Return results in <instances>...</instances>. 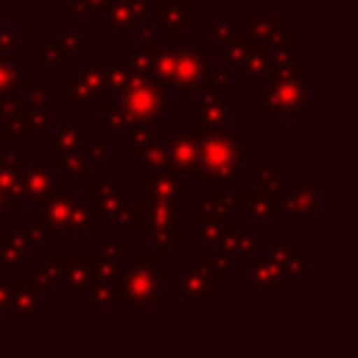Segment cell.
Listing matches in <instances>:
<instances>
[{
  "instance_id": "58",
  "label": "cell",
  "mask_w": 358,
  "mask_h": 358,
  "mask_svg": "<svg viewBox=\"0 0 358 358\" xmlns=\"http://www.w3.org/2000/svg\"><path fill=\"white\" fill-rule=\"evenodd\" d=\"M81 3H84L87 14H98V11H103V6H106L109 0H81Z\"/></svg>"
},
{
  "instance_id": "52",
  "label": "cell",
  "mask_w": 358,
  "mask_h": 358,
  "mask_svg": "<svg viewBox=\"0 0 358 358\" xmlns=\"http://www.w3.org/2000/svg\"><path fill=\"white\" fill-rule=\"evenodd\" d=\"M140 42H143V48H145V50H151V53H154L157 42H159V39H154V25H143V28H140Z\"/></svg>"
},
{
  "instance_id": "46",
  "label": "cell",
  "mask_w": 358,
  "mask_h": 358,
  "mask_svg": "<svg viewBox=\"0 0 358 358\" xmlns=\"http://www.w3.org/2000/svg\"><path fill=\"white\" fill-rule=\"evenodd\" d=\"M140 162L145 165V168H168L171 165V157H168V151L162 148V145H148L143 154H140Z\"/></svg>"
},
{
  "instance_id": "48",
  "label": "cell",
  "mask_w": 358,
  "mask_h": 358,
  "mask_svg": "<svg viewBox=\"0 0 358 358\" xmlns=\"http://www.w3.org/2000/svg\"><path fill=\"white\" fill-rule=\"evenodd\" d=\"M90 299H92L95 308H106V305H112V282H101V280H95V282L90 285Z\"/></svg>"
},
{
  "instance_id": "18",
  "label": "cell",
  "mask_w": 358,
  "mask_h": 358,
  "mask_svg": "<svg viewBox=\"0 0 358 358\" xmlns=\"http://www.w3.org/2000/svg\"><path fill=\"white\" fill-rule=\"evenodd\" d=\"M249 280H252L260 291H268V294H280V288H282L280 266H277L271 257H257V260H255V268L249 271Z\"/></svg>"
},
{
  "instance_id": "63",
  "label": "cell",
  "mask_w": 358,
  "mask_h": 358,
  "mask_svg": "<svg viewBox=\"0 0 358 358\" xmlns=\"http://www.w3.org/2000/svg\"><path fill=\"white\" fill-rule=\"evenodd\" d=\"M207 3H213V0H207Z\"/></svg>"
},
{
  "instance_id": "1",
  "label": "cell",
  "mask_w": 358,
  "mask_h": 358,
  "mask_svg": "<svg viewBox=\"0 0 358 358\" xmlns=\"http://www.w3.org/2000/svg\"><path fill=\"white\" fill-rule=\"evenodd\" d=\"M243 157V134L238 129H210L199 134L196 173L218 182L221 190H229L238 179Z\"/></svg>"
},
{
  "instance_id": "21",
  "label": "cell",
  "mask_w": 358,
  "mask_h": 358,
  "mask_svg": "<svg viewBox=\"0 0 358 358\" xmlns=\"http://www.w3.org/2000/svg\"><path fill=\"white\" fill-rule=\"evenodd\" d=\"M243 207L249 210V215H252V221H255V227H257L260 232H263V229H268V227H271V221L277 218L274 196H263V193H255V190H252Z\"/></svg>"
},
{
  "instance_id": "27",
  "label": "cell",
  "mask_w": 358,
  "mask_h": 358,
  "mask_svg": "<svg viewBox=\"0 0 358 358\" xmlns=\"http://www.w3.org/2000/svg\"><path fill=\"white\" fill-rule=\"evenodd\" d=\"M115 227H117L120 232L148 229V221H145L143 207H134V204H120V207L115 210Z\"/></svg>"
},
{
  "instance_id": "17",
  "label": "cell",
  "mask_w": 358,
  "mask_h": 358,
  "mask_svg": "<svg viewBox=\"0 0 358 358\" xmlns=\"http://www.w3.org/2000/svg\"><path fill=\"white\" fill-rule=\"evenodd\" d=\"M143 213H145L148 229H159V227L176 224V218H179V201H171V199H148V201H143Z\"/></svg>"
},
{
  "instance_id": "54",
  "label": "cell",
  "mask_w": 358,
  "mask_h": 358,
  "mask_svg": "<svg viewBox=\"0 0 358 358\" xmlns=\"http://www.w3.org/2000/svg\"><path fill=\"white\" fill-rule=\"evenodd\" d=\"M87 145H90V157H87V159H90V165H101V162H103V154H106V151H103V145H101V143H95V140H90Z\"/></svg>"
},
{
  "instance_id": "25",
  "label": "cell",
  "mask_w": 358,
  "mask_h": 358,
  "mask_svg": "<svg viewBox=\"0 0 358 358\" xmlns=\"http://www.w3.org/2000/svg\"><path fill=\"white\" fill-rule=\"evenodd\" d=\"M238 64H241V73H243L246 78H263V76H268V70H271L268 53H266L263 48L252 45V42H249V50L243 53V59H241Z\"/></svg>"
},
{
  "instance_id": "5",
  "label": "cell",
  "mask_w": 358,
  "mask_h": 358,
  "mask_svg": "<svg viewBox=\"0 0 358 358\" xmlns=\"http://www.w3.org/2000/svg\"><path fill=\"white\" fill-rule=\"evenodd\" d=\"M277 218H313L319 215V185L316 182H296L294 190H280L274 196Z\"/></svg>"
},
{
  "instance_id": "38",
  "label": "cell",
  "mask_w": 358,
  "mask_h": 358,
  "mask_svg": "<svg viewBox=\"0 0 358 358\" xmlns=\"http://www.w3.org/2000/svg\"><path fill=\"white\" fill-rule=\"evenodd\" d=\"M0 263H3L6 268H25V263H28V257H25V246L0 241Z\"/></svg>"
},
{
  "instance_id": "43",
  "label": "cell",
  "mask_w": 358,
  "mask_h": 358,
  "mask_svg": "<svg viewBox=\"0 0 358 358\" xmlns=\"http://www.w3.org/2000/svg\"><path fill=\"white\" fill-rule=\"evenodd\" d=\"M173 243H179V229H176V224H168V227L154 229V252H157L159 257L168 255V246H173Z\"/></svg>"
},
{
  "instance_id": "32",
  "label": "cell",
  "mask_w": 358,
  "mask_h": 358,
  "mask_svg": "<svg viewBox=\"0 0 358 358\" xmlns=\"http://www.w3.org/2000/svg\"><path fill=\"white\" fill-rule=\"evenodd\" d=\"M154 143H157V137H154L151 126H145V123H129V151L131 154H143Z\"/></svg>"
},
{
  "instance_id": "41",
  "label": "cell",
  "mask_w": 358,
  "mask_h": 358,
  "mask_svg": "<svg viewBox=\"0 0 358 358\" xmlns=\"http://www.w3.org/2000/svg\"><path fill=\"white\" fill-rule=\"evenodd\" d=\"M92 274H95V280H101V282H112V280H117V274H120L117 260H115V257H106V255L92 257Z\"/></svg>"
},
{
  "instance_id": "37",
  "label": "cell",
  "mask_w": 358,
  "mask_h": 358,
  "mask_svg": "<svg viewBox=\"0 0 358 358\" xmlns=\"http://www.w3.org/2000/svg\"><path fill=\"white\" fill-rule=\"evenodd\" d=\"M25 238H28V241H34V243L48 246V243L53 241V227H50V224H45L39 215H34V218H28V221H25Z\"/></svg>"
},
{
  "instance_id": "8",
  "label": "cell",
  "mask_w": 358,
  "mask_h": 358,
  "mask_svg": "<svg viewBox=\"0 0 358 358\" xmlns=\"http://www.w3.org/2000/svg\"><path fill=\"white\" fill-rule=\"evenodd\" d=\"M20 187H22V196L28 199V201H39V199H45V196H53V193H59L62 190V179H56L53 176V171L50 168H45V165H36V168H25V171H20Z\"/></svg>"
},
{
  "instance_id": "13",
  "label": "cell",
  "mask_w": 358,
  "mask_h": 358,
  "mask_svg": "<svg viewBox=\"0 0 358 358\" xmlns=\"http://www.w3.org/2000/svg\"><path fill=\"white\" fill-rule=\"evenodd\" d=\"M62 280L67 288L73 291H90V285L95 282L92 274V257H62Z\"/></svg>"
},
{
  "instance_id": "9",
  "label": "cell",
  "mask_w": 358,
  "mask_h": 358,
  "mask_svg": "<svg viewBox=\"0 0 358 358\" xmlns=\"http://www.w3.org/2000/svg\"><path fill=\"white\" fill-rule=\"evenodd\" d=\"M154 14V25L159 28H168V42H176L179 39V28H187L193 22V6L190 3H171V0H162L151 8Z\"/></svg>"
},
{
  "instance_id": "34",
  "label": "cell",
  "mask_w": 358,
  "mask_h": 358,
  "mask_svg": "<svg viewBox=\"0 0 358 358\" xmlns=\"http://www.w3.org/2000/svg\"><path fill=\"white\" fill-rule=\"evenodd\" d=\"M90 224H92V213H90V204H81V201L76 199V204H73V207H70V213H67L64 229H73V232H84V229H90Z\"/></svg>"
},
{
  "instance_id": "3",
  "label": "cell",
  "mask_w": 358,
  "mask_h": 358,
  "mask_svg": "<svg viewBox=\"0 0 358 358\" xmlns=\"http://www.w3.org/2000/svg\"><path fill=\"white\" fill-rule=\"evenodd\" d=\"M165 277V268H157L151 257H129V268H123L117 288H112V302L123 308H145L159 296Z\"/></svg>"
},
{
  "instance_id": "42",
  "label": "cell",
  "mask_w": 358,
  "mask_h": 358,
  "mask_svg": "<svg viewBox=\"0 0 358 358\" xmlns=\"http://www.w3.org/2000/svg\"><path fill=\"white\" fill-rule=\"evenodd\" d=\"M62 45H64V50H67V53H90V50H92V42H90V39H84V36L78 34V28H76V25H67V28H64Z\"/></svg>"
},
{
  "instance_id": "2",
  "label": "cell",
  "mask_w": 358,
  "mask_h": 358,
  "mask_svg": "<svg viewBox=\"0 0 358 358\" xmlns=\"http://www.w3.org/2000/svg\"><path fill=\"white\" fill-rule=\"evenodd\" d=\"M115 95H117V106L126 115V126L129 123H145V126L168 129V120H165V109H168L165 87L154 76L131 70L126 87L120 92H115Z\"/></svg>"
},
{
  "instance_id": "39",
  "label": "cell",
  "mask_w": 358,
  "mask_h": 358,
  "mask_svg": "<svg viewBox=\"0 0 358 358\" xmlns=\"http://www.w3.org/2000/svg\"><path fill=\"white\" fill-rule=\"evenodd\" d=\"M39 59H42L45 64H50V67H59V64H64L67 50H64V45L56 42V39H42V42H39Z\"/></svg>"
},
{
  "instance_id": "19",
  "label": "cell",
  "mask_w": 358,
  "mask_h": 358,
  "mask_svg": "<svg viewBox=\"0 0 358 358\" xmlns=\"http://www.w3.org/2000/svg\"><path fill=\"white\" fill-rule=\"evenodd\" d=\"M59 271H62V257H56V255H42L39 268L28 271L25 285L34 288V291H48V288L59 280Z\"/></svg>"
},
{
  "instance_id": "50",
  "label": "cell",
  "mask_w": 358,
  "mask_h": 358,
  "mask_svg": "<svg viewBox=\"0 0 358 358\" xmlns=\"http://www.w3.org/2000/svg\"><path fill=\"white\" fill-rule=\"evenodd\" d=\"M39 87H42V84H39V78H36V76H25V73H20V76H17V81H14V90H20V92H22V98L34 95Z\"/></svg>"
},
{
  "instance_id": "62",
  "label": "cell",
  "mask_w": 358,
  "mask_h": 358,
  "mask_svg": "<svg viewBox=\"0 0 358 358\" xmlns=\"http://www.w3.org/2000/svg\"><path fill=\"white\" fill-rule=\"evenodd\" d=\"M0 238H3V232H0Z\"/></svg>"
},
{
  "instance_id": "30",
  "label": "cell",
  "mask_w": 358,
  "mask_h": 358,
  "mask_svg": "<svg viewBox=\"0 0 358 358\" xmlns=\"http://www.w3.org/2000/svg\"><path fill=\"white\" fill-rule=\"evenodd\" d=\"M255 179H257L255 193H263V196H277V193L282 190V185H280L282 171H280V168H257V171H255Z\"/></svg>"
},
{
  "instance_id": "61",
  "label": "cell",
  "mask_w": 358,
  "mask_h": 358,
  "mask_svg": "<svg viewBox=\"0 0 358 358\" xmlns=\"http://www.w3.org/2000/svg\"><path fill=\"white\" fill-rule=\"evenodd\" d=\"M31 3H48V0H31Z\"/></svg>"
},
{
  "instance_id": "23",
  "label": "cell",
  "mask_w": 358,
  "mask_h": 358,
  "mask_svg": "<svg viewBox=\"0 0 358 358\" xmlns=\"http://www.w3.org/2000/svg\"><path fill=\"white\" fill-rule=\"evenodd\" d=\"M8 305L14 308V313H20L25 319H39V291H34L28 285L14 282L11 296H8Z\"/></svg>"
},
{
  "instance_id": "44",
  "label": "cell",
  "mask_w": 358,
  "mask_h": 358,
  "mask_svg": "<svg viewBox=\"0 0 358 358\" xmlns=\"http://www.w3.org/2000/svg\"><path fill=\"white\" fill-rule=\"evenodd\" d=\"M280 274H285V277L302 282V280L308 277V263H305V257H299L296 252H291V255L280 263Z\"/></svg>"
},
{
  "instance_id": "60",
  "label": "cell",
  "mask_w": 358,
  "mask_h": 358,
  "mask_svg": "<svg viewBox=\"0 0 358 358\" xmlns=\"http://www.w3.org/2000/svg\"><path fill=\"white\" fill-rule=\"evenodd\" d=\"M3 204H6V199H3V193H0V210H3Z\"/></svg>"
},
{
  "instance_id": "15",
  "label": "cell",
  "mask_w": 358,
  "mask_h": 358,
  "mask_svg": "<svg viewBox=\"0 0 358 358\" xmlns=\"http://www.w3.org/2000/svg\"><path fill=\"white\" fill-rule=\"evenodd\" d=\"M215 246L224 252V255H232V257H246V255H255L257 252V235L255 232H238L232 227H227Z\"/></svg>"
},
{
  "instance_id": "11",
  "label": "cell",
  "mask_w": 358,
  "mask_h": 358,
  "mask_svg": "<svg viewBox=\"0 0 358 358\" xmlns=\"http://www.w3.org/2000/svg\"><path fill=\"white\" fill-rule=\"evenodd\" d=\"M123 190L117 185H112L109 179L92 182V201H90V213L92 218H109L120 204H123Z\"/></svg>"
},
{
  "instance_id": "56",
  "label": "cell",
  "mask_w": 358,
  "mask_h": 358,
  "mask_svg": "<svg viewBox=\"0 0 358 358\" xmlns=\"http://www.w3.org/2000/svg\"><path fill=\"white\" fill-rule=\"evenodd\" d=\"M291 252H294L291 246H285V243H277V246H274V249L268 252V257H271V260H274V263L280 266V263H282V260H285V257H288Z\"/></svg>"
},
{
  "instance_id": "10",
  "label": "cell",
  "mask_w": 358,
  "mask_h": 358,
  "mask_svg": "<svg viewBox=\"0 0 358 358\" xmlns=\"http://www.w3.org/2000/svg\"><path fill=\"white\" fill-rule=\"evenodd\" d=\"M210 294H218V280L215 277L201 274L196 268H185L182 271V294H179V302L185 308H201Z\"/></svg>"
},
{
  "instance_id": "35",
  "label": "cell",
  "mask_w": 358,
  "mask_h": 358,
  "mask_svg": "<svg viewBox=\"0 0 358 358\" xmlns=\"http://www.w3.org/2000/svg\"><path fill=\"white\" fill-rule=\"evenodd\" d=\"M22 73V64L11 59V53H0V92H14V81Z\"/></svg>"
},
{
  "instance_id": "49",
  "label": "cell",
  "mask_w": 358,
  "mask_h": 358,
  "mask_svg": "<svg viewBox=\"0 0 358 358\" xmlns=\"http://www.w3.org/2000/svg\"><path fill=\"white\" fill-rule=\"evenodd\" d=\"M131 64H134V73H145L151 76V67H154V53L145 50V48H137L131 53Z\"/></svg>"
},
{
  "instance_id": "55",
  "label": "cell",
  "mask_w": 358,
  "mask_h": 358,
  "mask_svg": "<svg viewBox=\"0 0 358 358\" xmlns=\"http://www.w3.org/2000/svg\"><path fill=\"white\" fill-rule=\"evenodd\" d=\"M103 255L120 260V257H129V246H123V243H106L103 246Z\"/></svg>"
},
{
  "instance_id": "47",
  "label": "cell",
  "mask_w": 358,
  "mask_h": 358,
  "mask_svg": "<svg viewBox=\"0 0 358 358\" xmlns=\"http://www.w3.org/2000/svg\"><path fill=\"white\" fill-rule=\"evenodd\" d=\"M129 76H131V70H129V67H123V64H112L109 70H103V84H106V87H112L115 92H120V90L126 87Z\"/></svg>"
},
{
  "instance_id": "26",
  "label": "cell",
  "mask_w": 358,
  "mask_h": 358,
  "mask_svg": "<svg viewBox=\"0 0 358 358\" xmlns=\"http://www.w3.org/2000/svg\"><path fill=\"white\" fill-rule=\"evenodd\" d=\"M103 14H106V28H112L115 31V36L117 39H129V28L134 25L131 22V17H129V8H126V3L123 0H117L115 6H103Z\"/></svg>"
},
{
  "instance_id": "6",
  "label": "cell",
  "mask_w": 358,
  "mask_h": 358,
  "mask_svg": "<svg viewBox=\"0 0 358 358\" xmlns=\"http://www.w3.org/2000/svg\"><path fill=\"white\" fill-rule=\"evenodd\" d=\"M229 120V106L221 103L218 90L207 84H196L193 95V129L196 131H210V129H224Z\"/></svg>"
},
{
  "instance_id": "29",
  "label": "cell",
  "mask_w": 358,
  "mask_h": 358,
  "mask_svg": "<svg viewBox=\"0 0 358 358\" xmlns=\"http://www.w3.org/2000/svg\"><path fill=\"white\" fill-rule=\"evenodd\" d=\"M193 268L196 271H201V274H210V277H215L218 282L224 280H229L232 277V271H229V260L227 257H207V255H196L193 257Z\"/></svg>"
},
{
  "instance_id": "59",
  "label": "cell",
  "mask_w": 358,
  "mask_h": 358,
  "mask_svg": "<svg viewBox=\"0 0 358 358\" xmlns=\"http://www.w3.org/2000/svg\"><path fill=\"white\" fill-rule=\"evenodd\" d=\"M70 14H73V17H78V14H87L84 3H81V0H73V3H70Z\"/></svg>"
},
{
  "instance_id": "16",
  "label": "cell",
  "mask_w": 358,
  "mask_h": 358,
  "mask_svg": "<svg viewBox=\"0 0 358 358\" xmlns=\"http://www.w3.org/2000/svg\"><path fill=\"white\" fill-rule=\"evenodd\" d=\"M76 204V196H67V193H53V196H45L42 199V207H39V218L45 224H50L53 229H64V221H67V213L70 207Z\"/></svg>"
},
{
  "instance_id": "40",
  "label": "cell",
  "mask_w": 358,
  "mask_h": 358,
  "mask_svg": "<svg viewBox=\"0 0 358 358\" xmlns=\"http://www.w3.org/2000/svg\"><path fill=\"white\" fill-rule=\"evenodd\" d=\"M201 84H207V87H213V90H229V67H224V64H204V78H201Z\"/></svg>"
},
{
  "instance_id": "36",
  "label": "cell",
  "mask_w": 358,
  "mask_h": 358,
  "mask_svg": "<svg viewBox=\"0 0 358 358\" xmlns=\"http://www.w3.org/2000/svg\"><path fill=\"white\" fill-rule=\"evenodd\" d=\"M28 129H31L28 115H8V120H6V123H3V129H0V137H3L6 143H14V140L25 137V134H28Z\"/></svg>"
},
{
  "instance_id": "22",
  "label": "cell",
  "mask_w": 358,
  "mask_h": 358,
  "mask_svg": "<svg viewBox=\"0 0 358 358\" xmlns=\"http://www.w3.org/2000/svg\"><path fill=\"white\" fill-rule=\"evenodd\" d=\"M229 190L221 193H193V215H229Z\"/></svg>"
},
{
  "instance_id": "33",
  "label": "cell",
  "mask_w": 358,
  "mask_h": 358,
  "mask_svg": "<svg viewBox=\"0 0 358 358\" xmlns=\"http://www.w3.org/2000/svg\"><path fill=\"white\" fill-rule=\"evenodd\" d=\"M64 101H67V103H101V101L81 84L78 76H70V78L64 81Z\"/></svg>"
},
{
  "instance_id": "12",
  "label": "cell",
  "mask_w": 358,
  "mask_h": 358,
  "mask_svg": "<svg viewBox=\"0 0 358 358\" xmlns=\"http://www.w3.org/2000/svg\"><path fill=\"white\" fill-rule=\"evenodd\" d=\"M179 196H182L179 173H173L171 168L157 171L151 179L143 182V201H148V199H171V201H179Z\"/></svg>"
},
{
  "instance_id": "53",
  "label": "cell",
  "mask_w": 358,
  "mask_h": 358,
  "mask_svg": "<svg viewBox=\"0 0 358 358\" xmlns=\"http://www.w3.org/2000/svg\"><path fill=\"white\" fill-rule=\"evenodd\" d=\"M14 182H17V171H11V168H6V165L0 162V193H6Z\"/></svg>"
},
{
  "instance_id": "51",
  "label": "cell",
  "mask_w": 358,
  "mask_h": 358,
  "mask_svg": "<svg viewBox=\"0 0 358 358\" xmlns=\"http://www.w3.org/2000/svg\"><path fill=\"white\" fill-rule=\"evenodd\" d=\"M3 165L20 173V171H25V168H28V159H25V154H6V159H3Z\"/></svg>"
},
{
  "instance_id": "57",
  "label": "cell",
  "mask_w": 358,
  "mask_h": 358,
  "mask_svg": "<svg viewBox=\"0 0 358 358\" xmlns=\"http://www.w3.org/2000/svg\"><path fill=\"white\" fill-rule=\"evenodd\" d=\"M11 288H14V282H0V316H3V308L8 305V296H11Z\"/></svg>"
},
{
  "instance_id": "24",
  "label": "cell",
  "mask_w": 358,
  "mask_h": 358,
  "mask_svg": "<svg viewBox=\"0 0 358 358\" xmlns=\"http://www.w3.org/2000/svg\"><path fill=\"white\" fill-rule=\"evenodd\" d=\"M280 25V17H266V14H246L243 17V25H241V31H243V36H246V42H252V45H260L274 28Z\"/></svg>"
},
{
  "instance_id": "31",
  "label": "cell",
  "mask_w": 358,
  "mask_h": 358,
  "mask_svg": "<svg viewBox=\"0 0 358 358\" xmlns=\"http://www.w3.org/2000/svg\"><path fill=\"white\" fill-rule=\"evenodd\" d=\"M76 76L81 78V84H84L98 101H103V90H106V84H103V70H101V67H95V64H81Z\"/></svg>"
},
{
  "instance_id": "45",
  "label": "cell",
  "mask_w": 358,
  "mask_h": 358,
  "mask_svg": "<svg viewBox=\"0 0 358 358\" xmlns=\"http://www.w3.org/2000/svg\"><path fill=\"white\" fill-rule=\"evenodd\" d=\"M101 120H103V126L112 129V131L126 129V115H123V109H120L117 103H106V101H101Z\"/></svg>"
},
{
  "instance_id": "14",
  "label": "cell",
  "mask_w": 358,
  "mask_h": 358,
  "mask_svg": "<svg viewBox=\"0 0 358 358\" xmlns=\"http://www.w3.org/2000/svg\"><path fill=\"white\" fill-rule=\"evenodd\" d=\"M25 115H28V123L34 129H53V95L48 90H36L34 95L25 98Z\"/></svg>"
},
{
  "instance_id": "20",
  "label": "cell",
  "mask_w": 358,
  "mask_h": 358,
  "mask_svg": "<svg viewBox=\"0 0 358 358\" xmlns=\"http://www.w3.org/2000/svg\"><path fill=\"white\" fill-rule=\"evenodd\" d=\"M229 227V215H193V243H215Z\"/></svg>"
},
{
  "instance_id": "28",
  "label": "cell",
  "mask_w": 358,
  "mask_h": 358,
  "mask_svg": "<svg viewBox=\"0 0 358 358\" xmlns=\"http://www.w3.org/2000/svg\"><path fill=\"white\" fill-rule=\"evenodd\" d=\"M249 50V42H246V36L241 34V36H229V39H221L218 42V64H224V67H232V64H238L241 59H243V53Z\"/></svg>"
},
{
  "instance_id": "4",
  "label": "cell",
  "mask_w": 358,
  "mask_h": 358,
  "mask_svg": "<svg viewBox=\"0 0 358 358\" xmlns=\"http://www.w3.org/2000/svg\"><path fill=\"white\" fill-rule=\"evenodd\" d=\"M255 112L263 117L305 115V78H271V87L255 95Z\"/></svg>"
},
{
  "instance_id": "7",
  "label": "cell",
  "mask_w": 358,
  "mask_h": 358,
  "mask_svg": "<svg viewBox=\"0 0 358 358\" xmlns=\"http://www.w3.org/2000/svg\"><path fill=\"white\" fill-rule=\"evenodd\" d=\"M168 157L171 171L196 176V157H199V131L196 129H168Z\"/></svg>"
}]
</instances>
